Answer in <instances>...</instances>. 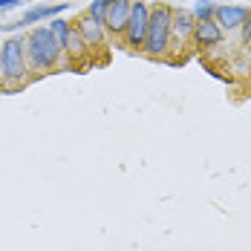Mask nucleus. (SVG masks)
Returning <instances> with one entry per match:
<instances>
[{
  "mask_svg": "<svg viewBox=\"0 0 251 251\" xmlns=\"http://www.w3.org/2000/svg\"><path fill=\"white\" fill-rule=\"evenodd\" d=\"M61 55H64V50L55 41L50 26H35V29L26 32V61H29L32 73H50V70H55Z\"/></svg>",
  "mask_w": 251,
  "mask_h": 251,
  "instance_id": "obj_1",
  "label": "nucleus"
},
{
  "mask_svg": "<svg viewBox=\"0 0 251 251\" xmlns=\"http://www.w3.org/2000/svg\"><path fill=\"white\" fill-rule=\"evenodd\" d=\"M0 64H3V81L6 93H15V87L26 84L29 78V61H26V35H15L0 44Z\"/></svg>",
  "mask_w": 251,
  "mask_h": 251,
  "instance_id": "obj_2",
  "label": "nucleus"
},
{
  "mask_svg": "<svg viewBox=\"0 0 251 251\" xmlns=\"http://www.w3.org/2000/svg\"><path fill=\"white\" fill-rule=\"evenodd\" d=\"M171 50V6L156 3L151 6V21H148V38L142 52L148 58H165Z\"/></svg>",
  "mask_w": 251,
  "mask_h": 251,
  "instance_id": "obj_3",
  "label": "nucleus"
},
{
  "mask_svg": "<svg viewBox=\"0 0 251 251\" xmlns=\"http://www.w3.org/2000/svg\"><path fill=\"white\" fill-rule=\"evenodd\" d=\"M148 21H151V6L145 0H133V6H130V24L125 29V47L127 50H142L145 47Z\"/></svg>",
  "mask_w": 251,
  "mask_h": 251,
  "instance_id": "obj_4",
  "label": "nucleus"
},
{
  "mask_svg": "<svg viewBox=\"0 0 251 251\" xmlns=\"http://www.w3.org/2000/svg\"><path fill=\"white\" fill-rule=\"evenodd\" d=\"M70 6L67 3H58V6H50V3H41V6H32L29 12H24L21 21H12V24H0V29H26L32 24H41V21H52L58 15H64Z\"/></svg>",
  "mask_w": 251,
  "mask_h": 251,
  "instance_id": "obj_5",
  "label": "nucleus"
},
{
  "mask_svg": "<svg viewBox=\"0 0 251 251\" xmlns=\"http://www.w3.org/2000/svg\"><path fill=\"white\" fill-rule=\"evenodd\" d=\"M130 6H133V0H110L107 15H104V29H107V35L125 38V29H127V24H130Z\"/></svg>",
  "mask_w": 251,
  "mask_h": 251,
  "instance_id": "obj_6",
  "label": "nucleus"
},
{
  "mask_svg": "<svg viewBox=\"0 0 251 251\" xmlns=\"http://www.w3.org/2000/svg\"><path fill=\"white\" fill-rule=\"evenodd\" d=\"M197 18L188 9H171V47H182L185 41H191Z\"/></svg>",
  "mask_w": 251,
  "mask_h": 251,
  "instance_id": "obj_7",
  "label": "nucleus"
},
{
  "mask_svg": "<svg viewBox=\"0 0 251 251\" xmlns=\"http://www.w3.org/2000/svg\"><path fill=\"white\" fill-rule=\"evenodd\" d=\"M75 29L81 32V38L87 41L90 52L101 50V47L107 44V29H104V24H101V21H96V18H90L87 12H84V15L75 21Z\"/></svg>",
  "mask_w": 251,
  "mask_h": 251,
  "instance_id": "obj_8",
  "label": "nucleus"
},
{
  "mask_svg": "<svg viewBox=\"0 0 251 251\" xmlns=\"http://www.w3.org/2000/svg\"><path fill=\"white\" fill-rule=\"evenodd\" d=\"M223 35H226V32H223L220 24L211 18V21H197L191 41H194V47H200V50H211V47H220V44H223Z\"/></svg>",
  "mask_w": 251,
  "mask_h": 251,
  "instance_id": "obj_9",
  "label": "nucleus"
},
{
  "mask_svg": "<svg viewBox=\"0 0 251 251\" xmlns=\"http://www.w3.org/2000/svg\"><path fill=\"white\" fill-rule=\"evenodd\" d=\"M251 12L246 6H217V12H214V21L220 24L223 32H231V29H240V26L246 24V18H249Z\"/></svg>",
  "mask_w": 251,
  "mask_h": 251,
  "instance_id": "obj_10",
  "label": "nucleus"
},
{
  "mask_svg": "<svg viewBox=\"0 0 251 251\" xmlns=\"http://www.w3.org/2000/svg\"><path fill=\"white\" fill-rule=\"evenodd\" d=\"M64 55H67L70 61H78V64H84V61L90 58V47H87V41L81 38V32H78L75 26L70 29V38H67V44H64Z\"/></svg>",
  "mask_w": 251,
  "mask_h": 251,
  "instance_id": "obj_11",
  "label": "nucleus"
},
{
  "mask_svg": "<svg viewBox=\"0 0 251 251\" xmlns=\"http://www.w3.org/2000/svg\"><path fill=\"white\" fill-rule=\"evenodd\" d=\"M47 26L52 29V35H55V41H58V44H61V50H64V44H67V38H70V29H73V26H70V21L58 15V18H52V21H50Z\"/></svg>",
  "mask_w": 251,
  "mask_h": 251,
  "instance_id": "obj_12",
  "label": "nucleus"
},
{
  "mask_svg": "<svg viewBox=\"0 0 251 251\" xmlns=\"http://www.w3.org/2000/svg\"><path fill=\"white\" fill-rule=\"evenodd\" d=\"M214 12H217V3H214V0H197V6H194L191 15H194L197 21H211Z\"/></svg>",
  "mask_w": 251,
  "mask_h": 251,
  "instance_id": "obj_13",
  "label": "nucleus"
},
{
  "mask_svg": "<svg viewBox=\"0 0 251 251\" xmlns=\"http://www.w3.org/2000/svg\"><path fill=\"white\" fill-rule=\"evenodd\" d=\"M107 6H110V0H93V3H90V9H87V15H90V18H96V21H101V24H104V15H107Z\"/></svg>",
  "mask_w": 251,
  "mask_h": 251,
  "instance_id": "obj_14",
  "label": "nucleus"
},
{
  "mask_svg": "<svg viewBox=\"0 0 251 251\" xmlns=\"http://www.w3.org/2000/svg\"><path fill=\"white\" fill-rule=\"evenodd\" d=\"M240 41H243L246 50H251V15L246 18V24L240 26Z\"/></svg>",
  "mask_w": 251,
  "mask_h": 251,
  "instance_id": "obj_15",
  "label": "nucleus"
},
{
  "mask_svg": "<svg viewBox=\"0 0 251 251\" xmlns=\"http://www.w3.org/2000/svg\"><path fill=\"white\" fill-rule=\"evenodd\" d=\"M21 0H0V9H12V6H18Z\"/></svg>",
  "mask_w": 251,
  "mask_h": 251,
  "instance_id": "obj_16",
  "label": "nucleus"
},
{
  "mask_svg": "<svg viewBox=\"0 0 251 251\" xmlns=\"http://www.w3.org/2000/svg\"><path fill=\"white\" fill-rule=\"evenodd\" d=\"M0 93H6V81H3V64H0Z\"/></svg>",
  "mask_w": 251,
  "mask_h": 251,
  "instance_id": "obj_17",
  "label": "nucleus"
},
{
  "mask_svg": "<svg viewBox=\"0 0 251 251\" xmlns=\"http://www.w3.org/2000/svg\"><path fill=\"white\" fill-rule=\"evenodd\" d=\"M21 3H24V0H21Z\"/></svg>",
  "mask_w": 251,
  "mask_h": 251,
  "instance_id": "obj_18",
  "label": "nucleus"
}]
</instances>
